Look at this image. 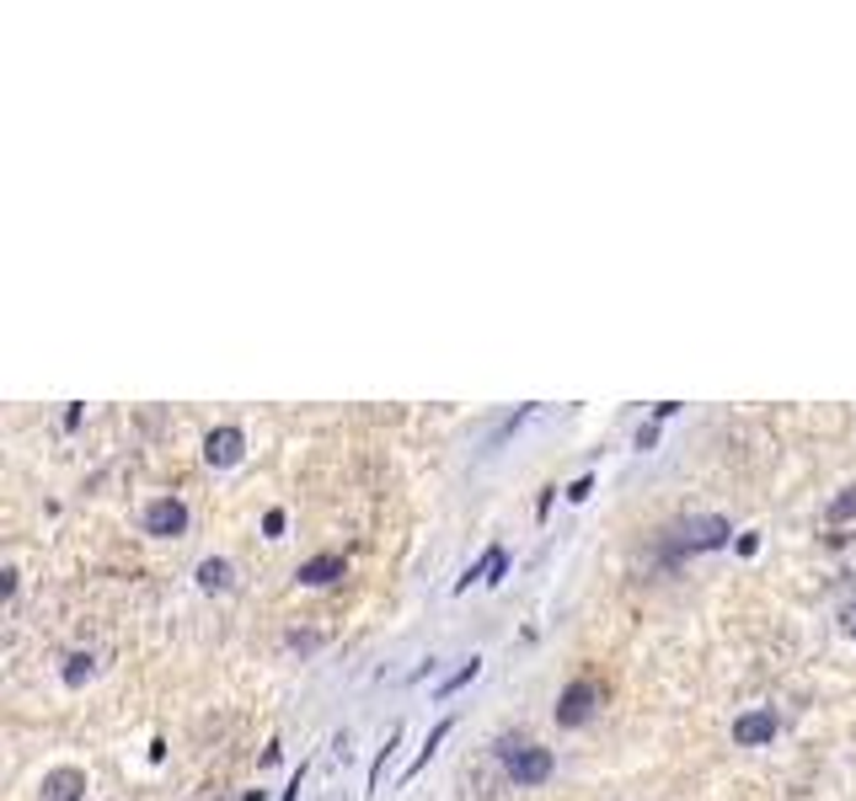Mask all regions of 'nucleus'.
Segmentation results:
<instances>
[{
	"label": "nucleus",
	"instance_id": "1",
	"mask_svg": "<svg viewBox=\"0 0 856 801\" xmlns=\"http://www.w3.org/2000/svg\"><path fill=\"white\" fill-rule=\"evenodd\" d=\"M728 518L718 513H702V518H685L669 529V555H691V551H723L728 546Z\"/></svg>",
	"mask_w": 856,
	"mask_h": 801
},
{
	"label": "nucleus",
	"instance_id": "2",
	"mask_svg": "<svg viewBox=\"0 0 856 801\" xmlns=\"http://www.w3.org/2000/svg\"><path fill=\"white\" fill-rule=\"evenodd\" d=\"M504 769L514 775V786H541L551 775V748H535L525 738L504 742Z\"/></svg>",
	"mask_w": 856,
	"mask_h": 801
},
{
	"label": "nucleus",
	"instance_id": "3",
	"mask_svg": "<svg viewBox=\"0 0 856 801\" xmlns=\"http://www.w3.org/2000/svg\"><path fill=\"white\" fill-rule=\"evenodd\" d=\"M594 705H599V684L573 678V684L557 694V727H584V722L594 716Z\"/></svg>",
	"mask_w": 856,
	"mask_h": 801
},
{
	"label": "nucleus",
	"instance_id": "4",
	"mask_svg": "<svg viewBox=\"0 0 856 801\" xmlns=\"http://www.w3.org/2000/svg\"><path fill=\"white\" fill-rule=\"evenodd\" d=\"M145 529L161 535V540L183 535V529H188V502H183V497H156V502L145 508Z\"/></svg>",
	"mask_w": 856,
	"mask_h": 801
},
{
	"label": "nucleus",
	"instance_id": "5",
	"mask_svg": "<svg viewBox=\"0 0 856 801\" xmlns=\"http://www.w3.org/2000/svg\"><path fill=\"white\" fill-rule=\"evenodd\" d=\"M247 454V433L241 428H214L203 438V460L214 465V471H225V465H236Z\"/></svg>",
	"mask_w": 856,
	"mask_h": 801
},
{
	"label": "nucleus",
	"instance_id": "6",
	"mask_svg": "<svg viewBox=\"0 0 856 801\" xmlns=\"http://www.w3.org/2000/svg\"><path fill=\"white\" fill-rule=\"evenodd\" d=\"M771 738H777V716H771V711H744V716L733 722V742H739V748H766Z\"/></svg>",
	"mask_w": 856,
	"mask_h": 801
},
{
	"label": "nucleus",
	"instance_id": "7",
	"mask_svg": "<svg viewBox=\"0 0 856 801\" xmlns=\"http://www.w3.org/2000/svg\"><path fill=\"white\" fill-rule=\"evenodd\" d=\"M80 797H86V769L65 764V769L44 775V801H80Z\"/></svg>",
	"mask_w": 856,
	"mask_h": 801
},
{
	"label": "nucleus",
	"instance_id": "8",
	"mask_svg": "<svg viewBox=\"0 0 856 801\" xmlns=\"http://www.w3.org/2000/svg\"><path fill=\"white\" fill-rule=\"evenodd\" d=\"M295 577H300L306 588H327V583H337V577H343V555H337V551L311 555V561H306V566H300Z\"/></svg>",
	"mask_w": 856,
	"mask_h": 801
},
{
	"label": "nucleus",
	"instance_id": "9",
	"mask_svg": "<svg viewBox=\"0 0 856 801\" xmlns=\"http://www.w3.org/2000/svg\"><path fill=\"white\" fill-rule=\"evenodd\" d=\"M504 572H509V551H504V546H487V555H482L476 566H466L461 588H471L476 577H482V583H504Z\"/></svg>",
	"mask_w": 856,
	"mask_h": 801
},
{
	"label": "nucleus",
	"instance_id": "10",
	"mask_svg": "<svg viewBox=\"0 0 856 801\" xmlns=\"http://www.w3.org/2000/svg\"><path fill=\"white\" fill-rule=\"evenodd\" d=\"M198 588H209V593H225V588H231V561H225V555H209V561H198Z\"/></svg>",
	"mask_w": 856,
	"mask_h": 801
},
{
	"label": "nucleus",
	"instance_id": "11",
	"mask_svg": "<svg viewBox=\"0 0 856 801\" xmlns=\"http://www.w3.org/2000/svg\"><path fill=\"white\" fill-rule=\"evenodd\" d=\"M450 733H456V722H450V716H445V722H439V727H434V733H429V742H423V753H418V759H412V764H407V780H412V775H418V769H423V764H429V759H434V748H439V742L450 738Z\"/></svg>",
	"mask_w": 856,
	"mask_h": 801
},
{
	"label": "nucleus",
	"instance_id": "12",
	"mask_svg": "<svg viewBox=\"0 0 856 801\" xmlns=\"http://www.w3.org/2000/svg\"><path fill=\"white\" fill-rule=\"evenodd\" d=\"M824 518H830V524H846V518H856V487H841V492L830 497Z\"/></svg>",
	"mask_w": 856,
	"mask_h": 801
},
{
	"label": "nucleus",
	"instance_id": "13",
	"mask_svg": "<svg viewBox=\"0 0 856 801\" xmlns=\"http://www.w3.org/2000/svg\"><path fill=\"white\" fill-rule=\"evenodd\" d=\"M91 674H97L91 652H75V658H65V684H70V689H80V684H86Z\"/></svg>",
	"mask_w": 856,
	"mask_h": 801
},
{
	"label": "nucleus",
	"instance_id": "14",
	"mask_svg": "<svg viewBox=\"0 0 856 801\" xmlns=\"http://www.w3.org/2000/svg\"><path fill=\"white\" fill-rule=\"evenodd\" d=\"M476 674H482V663L471 658V663H466V668H461V674H456V678H445V689H439V694H456V689H461V684H471V678H476Z\"/></svg>",
	"mask_w": 856,
	"mask_h": 801
},
{
	"label": "nucleus",
	"instance_id": "15",
	"mask_svg": "<svg viewBox=\"0 0 856 801\" xmlns=\"http://www.w3.org/2000/svg\"><path fill=\"white\" fill-rule=\"evenodd\" d=\"M263 535H268V540H278V535H284V508H268V518H263Z\"/></svg>",
	"mask_w": 856,
	"mask_h": 801
},
{
	"label": "nucleus",
	"instance_id": "16",
	"mask_svg": "<svg viewBox=\"0 0 856 801\" xmlns=\"http://www.w3.org/2000/svg\"><path fill=\"white\" fill-rule=\"evenodd\" d=\"M594 492V476H579V481H573V487H568V497H573V502H584V497Z\"/></svg>",
	"mask_w": 856,
	"mask_h": 801
},
{
	"label": "nucleus",
	"instance_id": "17",
	"mask_svg": "<svg viewBox=\"0 0 856 801\" xmlns=\"http://www.w3.org/2000/svg\"><path fill=\"white\" fill-rule=\"evenodd\" d=\"M760 551V535H755V529H749V535H739V555H755Z\"/></svg>",
	"mask_w": 856,
	"mask_h": 801
},
{
	"label": "nucleus",
	"instance_id": "18",
	"mask_svg": "<svg viewBox=\"0 0 856 801\" xmlns=\"http://www.w3.org/2000/svg\"><path fill=\"white\" fill-rule=\"evenodd\" d=\"M841 625H846V636H856V604H846V610H841Z\"/></svg>",
	"mask_w": 856,
	"mask_h": 801
},
{
	"label": "nucleus",
	"instance_id": "19",
	"mask_svg": "<svg viewBox=\"0 0 856 801\" xmlns=\"http://www.w3.org/2000/svg\"><path fill=\"white\" fill-rule=\"evenodd\" d=\"M300 775H306V769H300ZM300 775L289 780V791H284V801H295V797H300Z\"/></svg>",
	"mask_w": 856,
	"mask_h": 801
}]
</instances>
